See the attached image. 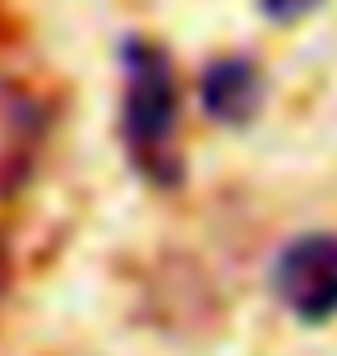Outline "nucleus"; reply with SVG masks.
Returning <instances> with one entry per match:
<instances>
[{
    "label": "nucleus",
    "mask_w": 337,
    "mask_h": 356,
    "mask_svg": "<svg viewBox=\"0 0 337 356\" xmlns=\"http://www.w3.org/2000/svg\"><path fill=\"white\" fill-rule=\"evenodd\" d=\"M120 139L153 185L181 181V92L162 47L130 38L120 51Z\"/></svg>",
    "instance_id": "obj_1"
},
{
    "label": "nucleus",
    "mask_w": 337,
    "mask_h": 356,
    "mask_svg": "<svg viewBox=\"0 0 337 356\" xmlns=\"http://www.w3.org/2000/svg\"><path fill=\"white\" fill-rule=\"evenodd\" d=\"M272 291L277 301L305 324H328L337 315V236L310 232L282 245L272 259Z\"/></svg>",
    "instance_id": "obj_2"
},
{
    "label": "nucleus",
    "mask_w": 337,
    "mask_h": 356,
    "mask_svg": "<svg viewBox=\"0 0 337 356\" xmlns=\"http://www.w3.org/2000/svg\"><path fill=\"white\" fill-rule=\"evenodd\" d=\"M42 144V106L19 83L0 79V195L28 181Z\"/></svg>",
    "instance_id": "obj_3"
},
{
    "label": "nucleus",
    "mask_w": 337,
    "mask_h": 356,
    "mask_svg": "<svg viewBox=\"0 0 337 356\" xmlns=\"http://www.w3.org/2000/svg\"><path fill=\"white\" fill-rule=\"evenodd\" d=\"M199 97H204V111L222 125H245V120L259 116L263 106V79L254 60L245 56H227V60H213L199 79Z\"/></svg>",
    "instance_id": "obj_4"
},
{
    "label": "nucleus",
    "mask_w": 337,
    "mask_h": 356,
    "mask_svg": "<svg viewBox=\"0 0 337 356\" xmlns=\"http://www.w3.org/2000/svg\"><path fill=\"white\" fill-rule=\"evenodd\" d=\"M259 5H263V14H272V19L291 24V19H305L319 0H259Z\"/></svg>",
    "instance_id": "obj_5"
}]
</instances>
